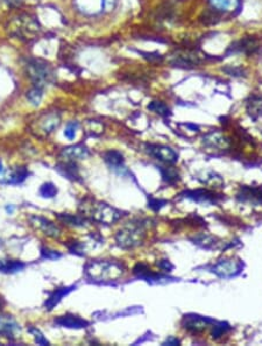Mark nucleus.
<instances>
[{
    "instance_id": "obj_1",
    "label": "nucleus",
    "mask_w": 262,
    "mask_h": 346,
    "mask_svg": "<svg viewBox=\"0 0 262 346\" xmlns=\"http://www.w3.org/2000/svg\"><path fill=\"white\" fill-rule=\"evenodd\" d=\"M84 273L94 281H112L124 274V267L114 261L92 260L85 265Z\"/></svg>"
},
{
    "instance_id": "obj_2",
    "label": "nucleus",
    "mask_w": 262,
    "mask_h": 346,
    "mask_svg": "<svg viewBox=\"0 0 262 346\" xmlns=\"http://www.w3.org/2000/svg\"><path fill=\"white\" fill-rule=\"evenodd\" d=\"M146 237V223L143 220L134 219L125 224L117 232L115 241L123 248H134L143 243Z\"/></svg>"
},
{
    "instance_id": "obj_3",
    "label": "nucleus",
    "mask_w": 262,
    "mask_h": 346,
    "mask_svg": "<svg viewBox=\"0 0 262 346\" xmlns=\"http://www.w3.org/2000/svg\"><path fill=\"white\" fill-rule=\"evenodd\" d=\"M80 209L84 215L91 217V219L106 225L118 222L123 216L122 211L117 210L115 208L102 202H96L94 199H86Z\"/></svg>"
},
{
    "instance_id": "obj_4",
    "label": "nucleus",
    "mask_w": 262,
    "mask_h": 346,
    "mask_svg": "<svg viewBox=\"0 0 262 346\" xmlns=\"http://www.w3.org/2000/svg\"><path fill=\"white\" fill-rule=\"evenodd\" d=\"M26 70L28 77L31 78L32 83L34 84V86H39L43 89L48 83L51 82L52 79L51 67L47 62L42 61V60H31V61L27 63Z\"/></svg>"
},
{
    "instance_id": "obj_5",
    "label": "nucleus",
    "mask_w": 262,
    "mask_h": 346,
    "mask_svg": "<svg viewBox=\"0 0 262 346\" xmlns=\"http://www.w3.org/2000/svg\"><path fill=\"white\" fill-rule=\"evenodd\" d=\"M61 124V117L57 112H46L38 118L34 123V130L36 134L48 135L54 132Z\"/></svg>"
},
{
    "instance_id": "obj_6",
    "label": "nucleus",
    "mask_w": 262,
    "mask_h": 346,
    "mask_svg": "<svg viewBox=\"0 0 262 346\" xmlns=\"http://www.w3.org/2000/svg\"><path fill=\"white\" fill-rule=\"evenodd\" d=\"M28 219H30L32 226H34L36 230L42 231L44 235L52 237V238H59L61 236V230H60L57 225L51 223L49 219L44 218V217L31 216Z\"/></svg>"
},
{
    "instance_id": "obj_7",
    "label": "nucleus",
    "mask_w": 262,
    "mask_h": 346,
    "mask_svg": "<svg viewBox=\"0 0 262 346\" xmlns=\"http://www.w3.org/2000/svg\"><path fill=\"white\" fill-rule=\"evenodd\" d=\"M147 151L152 156L162 161V162L172 164L177 162V160H179L177 153L174 150H171L170 147L163 146V145H149Z\"/></svg>"
},
{
    "instance_id": "obj_8",
    "label": "nucleus",
    "mask_w": 262,
    "mask_h": 346,
    "mask_svg": "<svg viewBox=\"0 0 262 346\" xmlns=\"http://www.w3.org/2000/svg\"><path fill=\"white\" fill-rule=\"evenodd\" d=\"M212 322V320L205 319V317L201 316H196V315H188L184 316L182 325L185 330L190 331L192 333H199L201 331H204L207 329L208 324H210Z\"/></svg>"
},
{
    "instance_id": "obj_9",
    "label": "nucleus",
    "mask_w": 262,
    "mask_h": 346,
    "mask_svg": "<svg viewBox=\"0 0 262 346\" xmlns=\"http://www.w3.org/2000/svg\"><path fill=\"white\" fill-rule=\"evenodd\" d=\"M90 155V152H89L88 148L85 146H82V145H76V146H70L64 148L60 154V158L63 159L67 162H75L76 160H83L86 159L88 156Z\"/></svg>"
},
{
    "instance_id": "obj_10",
    "label": "nucleus",
    "mask_w": 262,
    "mask_h": 346,
    "mask_svg": "<svg viewBox=\"0 0 262 346\" xmlns=\"http://www.w3.org/2000/svg\"><path fill=\"white\" fill-rule=\"evenodd\" d=\"M240 268V264L235 260H221L212 268V271L218 276L229 277L238 274Z\"/></svg>"
},
{
    "instance_id": "obj_11",
    "label": "nucleus",
    "mask_w": 262,
    "mask_h": 346,
    "mask_svg": "<svg viewBox=\"0 0 262 346\" xmlns=\"http://www.w3.org/2000/svg\"><path fill=\"white\" fill-rule=\"evenodd\" d=\"M76 7L84 14H98L104 10L105 0H75Z\"/></svg>"
},
{
    "instance_id": "obj_12",
    "label": "nucleus",
    "mask_w": 262,
    "mask_h": 346,
    "mask_svg": "<svg viewBox=\"0 0 262 346\" xmlns=\"http://www.w3.org/2000/svg\"><path fill=\"white\" fill-rule=\"evenodd\" d=\"M203 143L207 147L216 148V150H226L229 146V141L219 132H211L203 138Z\"/></svg>"
},
{
    "instance_id": "obj_13",
    "label": "nucleus",
    "mask_w": 262,
    "mask_h": 346,
    "mask_svg": "<svg viewBox=\"0 0 262 346\" xmlns=\"http://www.w3.org/2000/svg\"><path fill=\"white\" fill-rule=\"evenodd\" d=\"M55 324H57L60 325V327H63V328L82 329V328L88 327L89 322L75 315H64V316L57 317V319L55 320Z\"/></svg>"
},
{
    "instance_id": "obj_14",
    "label": "nucleus",
    "mask_w": 262,
    "mask_h": 346,
    "mask_svg": "<svg viewBox=\"0 0 262 346\" xmlns=\"http://www.w3.org/2000/svg\"><path fill=\"white\" fill-rule=\"evenodd\" d=\"M188 198H191L196 202H203V203H216L217 200L220 199V196H216L215 192L209 190H193L185 192Z\"/></svg>"
},
{
    "instance_id": "obj_15",
    "label": "nucleus",
    "mask_w": 262,
    "mask_h": 346,
    "mask_svg": "<svg viewBox=\"0 0 262 346\" xmlns=\"http://www.w3.org/2000/svg\"><path fill=\"white\" fill-rule=\"evenodd\" d=\"M76 288L74 285H71V287H63V288H59V289H55L54 292H52L49 297H48L46 303H44V307L48 310H52L56 305L60 303V301L62 300V297H64L66 295H68L72 289Z\"/></svg>"
},
{
    "instance_id": "obj_16",
    "label": "nucleus",
    "mask_w": 262,
    "mask_h": 346,
    "mask_svg": "<svg viewBox=\"0 0 262 346\" xmlns=\"http://www.w3.org/2000/svg\"><path fill=\"white\" fill-rule=\"evenodd\" d=\"M27 176H28L27 169L25 167H20L14 169V170H12L9 175L4 176V178L0 180V182L6 184H19L22 183L23 181L27 179Z\"/></svg>"
},
{
    "instance_id": "obj_17",
    "label": "nucleus",
    "mask_w": 262,
    "mask_h": 346,
    "mask_svg": "<svg viewBox=\"0 0 262 346\" xmlns=\"http://www.w3.org/2000/svg\"><path fill=\"white\" fill-rule=\"evenodd\" d=\"M238 50L241 51V53L247 54V55H253L255 54L257 50H259L260 45L259 41L253 36H247V38H244L241 41L238 42Z\"/></svg>"
},
{
    "instance_id": "obj_18",
    "label": "nucleus",
    "mask_w": 262,
    "mask_h": 346,
    "mask_svg": "<svg viewBox=\"0 0 262 346\" xmlns=\"http://www.w3.org/2000/svg\"><path fill=\"white\" fill-rule=\"evenodd\" d=\"M133 273L136 276L139 277H142V279L147 280V281H159V279H162V275L160 274H155V273H153L151 271V268L148 267L147 264H143V263H139L135 265V267L133 268Z\"/></svg>"
},
{
    "instance_id": "obj_19",
    "label": "nucleus",
    "mask_w": 262,
    "mask_h": 346,
    "mask_svg": "<svg viewBox=\"0 0 262 346\" xmlns=\"http://www.w3.org/2000/svg\"><path fill=\"white\" fill-rule=\"evenodd\" d=\"M104 160L111 168H124V156L118 151H107L106 153H104Z\"/></svg>"
},
{
    "instance_id": "obj_20",
    "label": "nucleus",
    "mask_w": 262,
    "mask_h": 346,
    "mask_svg": "<svg viewBox=\"0 0 262 346\" xmlns=\"http://www.w3.org/2000/svg\"><path fill=\"white\" fill-rule=\"evenodd\" d=\"M26 265L18 260H0V272L6 274H13L22 271Z\"/></svg>"
},
{
    "instance_id": "obj_21",
    "label": "nucleus",
    "mask_w": 262,
    "mask_h": 346,
    "mask_svg": "<svg viewBox=\"0 0 262 346\" xmlns=\"http://www.w3.org/2000/svg\"><path fill=\"white\" fill-rule=\"evenodd\" d=\"M209 3L217 11L232 12L239 7V0H209Z\"/></svg>"
},
{
    "instance_id": "obj_22",
    "label": "nucleus",
    "mask_w": 262,
    "mask_h": 346,
    "mask_svg": "<svg viewBox=\"0 0 262 346\" xmlns=\"http://www.w3.org/2000/svg\"><path fill=\"white\" fill-rule=\"evenodd\" d=\"M57 218L62 220L68 225H74V226H84L86 224V219L82 216H74V215H57Z\"/></svg>"
},
{
    "instance_id": "obj_23",
    "label": "nucleus",
    "mask_w": 262,
    "mask_h": 346,
    "mask_svg": "<svg viewBox=\"0 0 262 346\" xmlns=\"http://www.w3.org/2000/svg\"><path fill=\"white\" fill-rule=\"evenodd\" d=\"M43 97V89L39 86H33L32 89L27 92V99L30 100L32 105L38 106L40 105Z\"/></svg>"
},
{
    "instance_id": "obj_24",
    "label": "nucleus",
    "mask_w": 262,
    "mask_h": 346,
    "mask_svg": "<svg viewBox=\"0 0 262 346\" xmlns=\"http://www.w3.org/2000/svg\"><path fill=\"white\" fill-rule=\"evenodd\" d=\"M247 112L253 119H256L262 113V102L261 99L252 98L247 103Z\"/></svg>"
},
{
    "instance_id": "obj_25",
    "label": "nucleus",
    "mask_w": 262,
    "mask_h": 346,
    "mask_svg": "<svg viewBox=\"0 0 262 346\" xmlns=\"http://www.w3.org/2000/svg\"><path fill=\"white\" fill-rule=\"evenodd\" d=\"M199 60L197 56L193 55H181L179 57L175 59V61H172V64H176V66H196L198 64Z\"/></svg>"
},
{
    "instance_id": "obj_26",
    "label": "nucleus",
    "mask_w": 262,
    "mask_h": 346,
    "mask_svg": "<svg viewBox=\"0 0 262 346\" xmlns=\"http://www.w3.org/2000/svg\"><path fill=\"white\" fill-rule=\"evenodd\" d=\"M148 110H151L153 112H155V113L163 116V117H168L169 114H170V110H169V108L164 105L162 102H157V100H154V102H152L151 104H149Z\"/></svg>"
},
{
    "instance_id": "obj_27",
    "label": "nucleus",
    "mask_w": 262,
    "mask_h": 346,
    "mask_svg": "<svg viewBox=\"0 0 262 346\" xmlns=\"http://www.w3.org/2000/svg\"><path fill=\"white\" fill-rule=\"evenodd\" d=\"M56 194H57V188L50 182L42 184L41 188H40V195L44 197V198H52V197L56 196Z\"/></svg>"
},
{
    "instance_id": "obj_28",
    "label": "nucleus",
    "mask_w": 262,
    "mask_h": 346,
    "mask_svg": "<svg viewBox=\"0 0 262 346\" xmlns=\"http://www.w3.org/2000/svg\"><path fill=\"white\" fill-rule=\"evenodd\" d=\"M161 172H162L163 180L168 183H175L176 181H179V172L174 168H163L161 169Z\"/></svg>"
},
{
    "instance_id": "obj_29",
    "label": "nucleus",
    "mask_w": 262,
    "mask_h": 346,
    "mask_svg": "<svg viewBox=\"0 0 262 346\" xmlns=\"http://www.w3.org/2000/svg\"><path fill=\"white\" fill-rule=\"evenodd\" d=\"M28 332L33 335L34 340H35L36 344H39V345H49V341L47 340V338L42 335V332L40 331L39 329L32 327V328L28 329Z\"/></svg>"
},
{
    "instance_id": "obj_30",
    "label": "nucleus",
    "mask_w": 262,
    "mask_h": 346,
    "mask_svg": "<svg viewBox=\"0 0 262 346\" xmlns=\"http://www.w3.org/2000/svg\"><path fill=\"white\" fill-rule=\"evenodd\" d=\"M77 128H78V123L77 122L68 123L66 130H64V136H66V138L69 139V140L75 139L76 131H77Z\"/></svg>"
},
{
    "instance_id": "obj_31",
    "label": "nucleus",
    "mask_w": 262,
    "mask_h": 346,
    "mask_svg": "<svg viewBox=\"0 0 262 346\" xmlns=\"http://www.w3.org/2000/svg\"><path fill=\"white\" fill-rule=\"evenodd\" d=\"M229 329L231 328H229V325H227L226 323H220L218 325H216V327H213V330H212V338L217 339V338L221 337L225 332L228 331Z\"/></svg>"
},
{
    "instance_id": "obj_32",
    "label": "nucleus",
    "mask_w": 262,
    "mask_h": 346,
    "mask_svg": "<svg viewBox=\"0 0 262 346\" xmlns=\"http://www.w3.org/2000/svg\"><path fill=\"white\" fill-rule=\"evenodd\" d=\"M41 254L44 259H57V257L61 256L60 253L55 252V251H50V249H42Z\"/></svg>"
},
{
    "instance_id": "obj_33",
    "label": "nucleus",
    "mask_w": 262,
    "mask_h": 346,
    "mask_svg": "<svg viewBox=\"0 0 262 346\" xmlns=\"http://www.w3.org/2000/svg\"><path fill=\"white\" fill-rule=\"evenodd\" d=\"M157 266H159L161 269H163V271H166V272H170V269L172 268L171 264L169 263L168 260H161L160 263H157Z\"/></svg>"
},
{
    "instance_id": "obj_34",
    "label": "nucleus",
    "mask_w": 262,
    "mask_h": 346,
    "mask_svg": "<svg viewBox=\"0 0 262 346\" xmlns=\"http://www.w3.org/2000/svg\"><path fill=\"white\" fill-rule=\"evenodd\" d=\"M225 71L228 72V75L231 76H241V74H243V69L241 68H226Z\"/></svg>"
},
{
    "instance_id": "obj_35",
    "label": "nucleus",
    "mask_w": 262,
    "mask_h": 346,
    "mask_svg": "<svg viewBox=\"0 0 262 346\" xmlns=\"http://www.w3.org/2000/svg\"><path fill=\"white\" fill-rule=\"evenodd\" d=\"M179 345L180 344V341L179 340H177V339H175V338H169V339L166 341V343H164V345Z\"/></svg>"
},
{
    "instance_id": "obj_36",
    "label": "nucleus",
    "mask_w": 262,
    "mask_h": 346,
    "mask_svg": "<svg viewBox=\"0 0 262 346\" xmlns=\"http://www.w3.org/2000/svg\"><path fill=\"white\" fill-rule=\"evenodd\" d=\"M11 6H19L22 4V0H6Z\"/></svg>"
},
{
    "instance_id": "obj_37",
    "label": "nucleus",
    "mask_w": 262,
    "mask_h": 346,
    "mask_svg": "<svg viewBox=\"0 0 262 346\" xmlns=\"http://www.w3.org/2000/svg\"><path fill=\"white\" fill-rule=\"evenodd\" d=\"M6 211H7V212H10V213H12V212L14 211V209H13V207H7V208H6Z\"/></svg>"
},
{
    "instance_id": "obj_38",
    "label": "nucleus",
    "mask_w": 262,
    "mask_h": 346,
    "mask_svg": "<svg viewBox=\"0 0 262 346\" xmlns=\"http://www.w3.org/2000/svg\"><path fill=\"white\" fill-rule=\"evenodd\" d=\"M3 172V166H2V163H0V174Z\"/></svg>"
}]
</instances>
